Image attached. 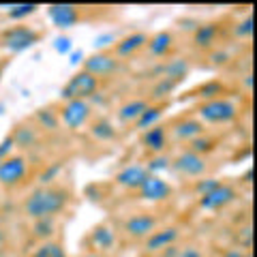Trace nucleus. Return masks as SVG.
I'll return each instance as SVG.
<instances>
[{
    "label": "nucleus",
    "instance_id": "obj_31",
    "mask_svg": "<svg viewBox=\"0 0 257 257\" xmlns=\"http://www.w3.org/2000/svg\"><path fill=\"white\" fill-rule=\"evenodd\" d=\"M144 165H146L148 174L161 176L163 172H170V167H172V155H170V152H161V155H152V157H148V161H146Z\"/></svg>",
    "mask_w": 257,
    "mask_h": 257
},
{
    "label": "nucleus",
    "instance_id": "obj_35",
    "mask_svg": "<svg viewBox=\"0 0 257 257\" xmlns=\"http://www.w3.org/2000/svg\"><path fill=\"white\" fill-rule=\"evenodd\" d=\"M52 47H54V52L58 54V56H69L71 52L75 50V47H73V39H71L69 35L56 37V39H54V43H52Z\"/></svg>",
    "mask_w": 257,
    "mask_h": 257
},
{
    "label": "nucleus",
    "instance_id": "obj_5",
    "mask_svg": "<svg viewBox=\"0 0 257 257\" xmlns=\"http://www.w3.org/2000/svg\"><path fill=\"white\" fill-rule=\"evenodd\" d=\"M56 111H58L60 124L67 126L69 131H79L94 118V107L90 101H62Z\"/></svg>",
    "mask_w": 257,
    "mask_h": 257
},
{
    "label": "nucleus",
    "instance_id": "obj_26",
    "mask_svg": "<svg viewBox=\"0 0 257 257\" xmlns=\"http://www.w3.org/2000/svg\"><path fill=\"white\" fill-rule=\"evenodd\" d=\"M88 133H90L94 140H99V142H111V140H116L118 128L111 124L107 118L99 116V118L90 120V124H88Z\"/></svg>",
    "mask_w": 257,
    "mask_h": 257
},
{
    "label": "nucleus",
    "instance_id": "obj_19",
    "mask_svg": "<svg viewBox=\"0 0 257 257\" xmlns=\"http://www.w3.org/2000/svg\"><path fill=\"white\" fill-rule=\"evenodd\" d=\"M189 71H191V64L187 58H182V56H170V58L157 62V67H152L150 73H152V79L167 77L180 84L189 75Z\"/></svg>",
    "mask_w": 257,
    "mask_h": 257
},
{
    "label": "nucleus",
    "instance_id": "obj_18",
    "mask_svg": "<svg viewBox=\"0 0 257 257\" xmlns=\"http://www.w3.org/2000/svg\"><path fill=\"white\" fill-rule=\"evenodd\" d=\"M116 242H118V234H116V229L111 227L109 223L94 225V227L88 231V236H86L88 251L96 253V255H101V253L109 251V248H114Z\"/></svg>",
    "mask_w": 257,
    "mask_h": 257
},
{
    "label": "nucleus",
    "instance_id": "obj_15",
    "mask_svg": "<svg viewBox=\"0 0 257 257\" xmlns=\"http://www.w3.org/2000/svg\"><path fill=\"white\" fill-rule=\"evenodd\" d=\"M146 43H148V32H144V30L128 32V35L120 37L118 41L111 45V50H109V52L114 54L120 62H124V60L135 58L138 54H142V52H144V47H146Z\"/></svg>",
    "mask_w": 257,
    "mask_h": 257
},
{
    "label": "nucleus",
    "instance_id": "obj_30",
    "mask_svg": "<svg viewBox=\"0 0 257 257\" xmlns=\"http://www.w3.org/2000/svg\"><path fill=\"white\" fill-rule=\"evenodd\" d=\"M39 9V5L35 3H20V5H7V18L22 24L26 18H30V15H35Z\"/></svg>",
    "mask_w": 257,
    "mask_h": 257
},
{
    "label": "nucleus",
    "instance_id": "obj_1",
    "mask_svg": "<svg viewBox=\"0 0 257 257\" xmlns=\"http://www.w3.org/2000/svg\"><path fill=\"white\" fill-rule=\"evenodd\" d=\"M69 197L71 193L60 184H45L28 193V197L22 204V210L30 221L56 219L67 208Z\"/></svg>",
    "mask_w": 257,
    "mask_h": 257
},
{
    "label": "nucleus",
    "instance_id": "obj_6",
    "mask_svg": "<svg viewBox=\"0 0 257 257\" xmlns=\"http://www.w3.org/2000/svg\"><path fill=\"white\" fill-rule=\"evenodd\" d=\"M208 167H210V163H208L206 157H199L195 152L182 148L180 152H176L172 157L170 172L182 176V178H204Z\"/></svg>",
    "mask_w": 257,
    "mask_h": 257
},
{
    "label": "nucleus",
    "instance_id": "obj_28",
    "mask_svg": "<svg viewBox=\"0 0 257 257\" xmlns=\"http://www.w3.org/2000/svg\"><path fill=\"white\" fill-rule=\"evenodd\" d=\"M229 30H231V37H234L236 41H240V43L251 41V37H253V13L248 11L244 18H240Z\"/></svg>",
    "mask_w": 257,
    "mask_h": 257
},
{
    "label": "nucleus",
    "instance_id": "obj_41",
    "mask_svg": "<svg viewBox=\"0 0 257 257\" xmlns=\"http://www.w3.org/2000/svg\"><path fill=\"white\" fill-rule=\"evenodd\" d=\"M178 253H180V244H174L170 248H165V251H161L159 255L161 257H178Z\"/></svg>",
    "mask_w": 257,
    "mask_h": 257
},
{
    "label": "nucleus",
    "instance_id": "obj_23",
    "mask_svg": "<svg viewBox=\"0 0 257 257\" xmlns=\"http://www.w3.org/2000/svg\"><path fill=\"white\" fill-rule=\"evenodd\" d=\"M150 105V101L146 96H131L124 103H120V107L116 109V120L120 124H131L140 118V114Z\"/></svg>",
    "mask_w": 257,
    "mask_h": 257
},
{
    "label": "nucleus",
    "instance_id": "obj_14",
    "mask_svg": "<svg viewBox=\"0 0 257 257\" xmlns=\"http://www.w3.org/2000/svg\"><path fill=\"white\" fill-rule=\"evenodd\" d=\"M159 227V219L152 212H133L122 223V234L131 240H146Z\"/></svg>",
    "mask_w": 257,
    "mask_h": 257
},
{
    "label": "nucleus",
    "instance_id": "obj_29",
    "mask_svg": "<svg viewBox=\"0 0 257 257\" xmlns=\"http://www.w3.org/2000/svg\"><path fill=\"white\" fill-rule=\"evenodd\" d=\"M32 257H69L67 248L60 240H45V242H39V246L35 248Z\"/></svg>",
    "mask_w": 257,
    "mask_h": 257
},
{
    "label": "nucleus",
    "instance_id": "obj_36",
    "mask_svg": "<svg viewBox=\"0 0 257 257\" xmlns=\"http://www.w3.org/2000/svg\"><path fill=\"white\" fill-rule=\"evenodd\" d=\"M60 170H62V163H52V165H47L45 167V172L39 176V182H41V187H45V184H54V180L58 178V174H60Z\"/></svg>",
    "mask_w": 257,
    "mask_h": 257
},
{
    "label": "nucleus",
    "instance_id": "obj_12",
    "mask_svg": "<svg viewBox=\"0 0 257 257\" xmlns=\"http://www.w3.org/2000/svg\"><path fill=\"white\" fill-rule=\"evenodd\" d=\"M47 20L52 22V26L58 30H69L75 28L79 22L84 20V9L77 5H69V3H54L45 7Z\"/></svg>",
    "mask_w": 257,
    "mask_h": 257
},
{
    "label": "nucleus",
    "instance_id": "obj_17",
    "mask_svg": "<svg viewBox=\"0 0 257 257\" xmlns=\"http://www.w3.org/2000/svg\"><path fill=\"white\" fill-rule=\"evenodd\" d=\"M176 47V32L174 30H159L155 35H148V43L144 47V52L150 60L161 62L170 58Z\"/></svg>",
    "mask_w": 257,
    "mask_h": 257
},
{
    "label": "nucleus",
    "instance_id": "obj_11",
    "mask_svg": "<svg viewBox=\"0 0 257 257\" xmlns=\"http://www.w3.org/2000/svg\"><path fill=\"white\" fill-rule=\"evenodd\" d=\"M28 159L24 155L13 152L0 163V187L3 189H15L28 178Z\"/></svg>",
    "mask_w": 257,
    "mask_h": 257
},
{
    "label": "nucleus",
    "instance_id": "obj_37",
    "mask_svg": "<svg viewBox=\"0 0 257 257\" xmlns=\"http://www.w3.org/2000/svg\"><path fill=\"white\" fill-rule=\"evenodd\" d=\"M15 138H13V133L9 135H5L3 140H0V159H7V157H11L13 152H15Z\"/></svg>",
    "mask_w": 257,
    "mask_h": 257
},
{
    "label": "nucleus",
    "instance_id": "obj_34",
    "mask_svg": "<svg viewBox=\"0 0 257 257\" xmlns=\"http://www.w3.org/2000/svg\"><path fill=\"white\" fill-rule=\"evenodd\" d=\"M219 182H221V178H214V176H204V178L195 180V184H193V191H195L197 197H202V195H206L208 191H212Z\"/></svg>",
    "mask_w": 257,
    "mask_h": 257
},
{
    "label": "nucleus",
    "instance_id": "obj_10",
    "mask_svg": "<svg viewBox=\"0 0 257 257\" xmlns=\"http://www.w3.org/2000/svg\"><path fill=\"white\" fill-rule=\"evenodd\" d=\"M135 195H138V199L148 202V204H165L174 197V187L163 178V176L148 174L146 180H144L140 184V189L135 191Z\"/></svg>",
    "mask_w": 257,
    "mask_h": 257
},
{
    "label": "nucleus",
    "instance_id": "obj_16",
    "mask_svg": "<svg viewBox=\"0 0 257 257\" xmlns=\"http://www.w3.org/2000/svg\"><path fill=\"white\" fill-rule=\"evenodd\" d=\"M180 236H182V231H180L178 225H165V227H157L146 240H144V251L150 253V255H159L161 251H165V248L178 244Z\"/></svg>",
    "mask_w": 257,
    "mask_h": 257
},
{
    "label": "nucleus",
    "instance_id": "obj_33",
    "mask_svg": "<svg viewBox=\"0 0 257 257\" xmlns=\"http://www.w3.org/2000/svg\"><path fill=\"white\" fill-rule=\"evenodd\" d=\"M206 58H208V67H225L231 58H229V54H227V47H223V45H219V47H214V50H210L206 54Z\"/></svg>",
    "mask_w": 257,
    "mask_h": 257
},
{
    "label": "nucleus",
    "instance_id": "obj_44",
    "mask_svg": "<svg viewBox=\"0 0 257 257\" xmlns=\"http://www.w3.org/2000/svg\"><path fill=\"white\" fill-rule=\"evenodd\" d=\"M3 161H5V159H0V163H3Z\"/></svg>",
    "mask_w": 257,
    "mask_h": 257
},
{
    "label": "nucleus",
    "instance_id": "obj_32",
    "mask_svg": "<svg viewBox=\"0 0 257 257\" xmlns=\"http://www.w3.org/2000/svg\"><path fill=\"white\" fill-rule=\"evenodd\" d=\"M37 124L39 128H45V131H54L56 126L60 124V118H58V111L45 107V109H39L37 111Z\"/></svg>",
    "mask_w": 257,
    "mask_h": 257
},
{
    "label": "nucleus",
    "instance_id": "obj_38",
    "mask_svg": "<svg viewBox=\"0 0 257 257\" xmlns=\"http://www.w3.org/2000/svg\"><path fill=\"white\" fill-rule=\"evenodd\" d=\"M178 257H206V253L197 244H187V246H180Z\"/></svg>",
    "mask_w": 257,
    "mask_h": 257
},
{
    "label": "nucleus",
    "instance_id": "obj_24",
    "mask_svg": "<svg viewBox=\"0 0 257 257\" xmlns=\"http://www.w3.org/2000/svg\"><path fill=\"white\" fill-rule=\"evenodd\" d=\"M167 107H170V103H150V105L140 114V118L133 122V128L142 133V131H146V128L159 124L161 118L165 116Z\"/></svg>",
    "mask_w": 257,
    "mask_h": 257
},
{
    "label": "nucleus",
    "instance_id": "obj_27",
    "mask_svg": "<svg viewBox=\"0 0 257 257\" xmlns=\"http://www.w3.org/2000/svg\"><path fill=\"white\" fill-rule=\"evenodd\" d=\"M184 148L195 152V155H199V157L208 159L212 152H216V148H219V140L212 138V135H208V133H204V135H199V138H195L193 142H189Z\"/></svg>",
    "mask_w": 257,
    "mask_h": 257
},
{
    "label": "nucleus",
    "instance_id": "obj_4",
    "mask_svg": "<svg viewBox=\"0 0 257 257\" xmlns=\"http://www.w3.org/2000/svg\"><path fill=\"white\" fill-rule=\"evenodd\" d=\"M99 88H101L99 79L92 77L90 73H86L84 69H77L60 88V103L62 101H90L99 92Z\"/></svg>",
    "mask_w": 257,
    "mask_h": 257
},
{
    "label": "nucleus",
    "instance_id": "obj_42",
    "mask_svg": "<svg viewBox=\"0 0 257 257\" xmlns=\"http://www.w3.org/2000/svg\"><path fill=\"white\" fill-rule=\"evenodd\" d=\"M5 69H7V60L0 62V79H3V75H5Z\"/></svg>",
    "mask_w": 257,
    "mask_h": 257
},
{
    "label": "nucleus",
    "instance_id": "obj_39",
    "mask_svg": "<svg viewBox=\"0 0 257 257\" xmlns=\"http://www.w3.org/2000/svg\"><path fill=\"white\" fill-rule=\"evenodd\" d=\"M251 251H244V248H238V246H227L219 257H246Z\"/></svg>",
    "mask_w": 257,
    "mask_h": 257
},
{
    "label": "nucleus",
    "instance_id": "obj_8",
    "mask_svg": "<svg viewBox=\"0 0 257 257\" xmlns=\"http://www.w3.org/2000/svg\"><path fill=\"white\" fill-rule=\"evenodd\" d=\"M238 199V189L231 182H219L212 191H208L206 195L197 197V206L204 212H219L225 210L227 206H231Z\"/></svg>",
    "mask_w": 257,
    "mask_h": 257
},
{
    "label": "nucleus",
    "instance_id": "obj_43",
    "mask_svg": "<svg viewBox=\"0 0 257 257\" xmlns=\"http://www.w3.org/2000/svg\"><path fill=\"white\" fill-rule=\"evenodd\" d=\"M79 257H101V255H96V253H90V251H86V253H82Z\"/></svg>",
    "mask_w": 257,
    "mask_h": 257
},
{
    "label": "nucleus",
    "instance_id": "obj_21",
    "mask_svg": "<svg viewBox=\"0 0 257 257\" xmlns=\"http://www.w3.org/2000/svg\"><path fill=\"white\" fill-rule=\"evenodd\" d=\"M146 176H148V170L144 163H128L114 176V184L126 193H135L140 189V184L146 180Z\"/></svg>",
    "mask_w": 257,
    "mask_h": 257
},
{
    "label": "nucleus",
    "instance_id": "obj_22",
    "mask_svg": "<svg viewBox=\"0 0 257 257\" xmlns=\"http://www.w3.org/2000/svg\"><path fill=\"white\" fill-rule=\"evenodd\" d=\"M187 94H189V99H195L197 103H202V101L219 99V96H227L229 94V86L225 84L223 79L212 77V79H208V82H202V84H197L195 88H191Z\"/></svg>",
    "mask_w": 257,
    "mask_h": 257
},
{
    "label": "nucleus",
    "instance_id": "obj_25",
    "mask_svg": "<svg viewBox=\"0 0 257 257\" xmlns=\"http://www.w3.org/2000/svg\"><path fill=\"white\" fill-rule=\"evenodd\" d=\"M176 88H178V82H174V79H167V77H159V79L152 82L146 99L150 103H170L172 94L176 92Z\"/></svg>",
    "mask_w": 257,
    "mask_h": 257
},
{
    "label": "nucleus",
    "instance_id": "obj_20",
    "mask_svg": "<svg viewBox=\"0 0 257 257\" xmlns=\"http://www.w3.org/2000/svg\"><path fill=\"white\" fill-rule=\"evenodd\" d=\"M140 144L150 157L152 155H161V152H167V148H170V133H167V124L159 122L155 126L146 128V131H142L140 133Z\"/></svg>",
    "mask_w": 257,
    "mask_h": 257
},
{
    "label": "nucleus",
    "instance_id": "obj_40",
    "mask_svg": "<svg viewBox=\"0 0 257 257\" xmlns=\"http://www.w3.org/2000/svg\"><path fill=\"white\" fill-rule=\"evenodd\" d=\"M84 58H86V54L82 52V50H73L69 54V62L73 64V67H79L82 69V62H84Z\"/></svg>",
    "mask_w": 257,
    "mask_h": 257
},
{
    "label": "nucleus",
    "instance_id": "obj_13",
    "mask_svg": "<svg viewBox=\"0 0 257 257\" xmlns=\"http://www.w3.org/2000/svg\"><path fill=\"white\" fill-rule=\"evenodd\" d=\"M221 35H223V26L221 22H202L197 24L195 28H193V35H191V45L193 50L197 52H204L208 54L210 50H214V47H219L221 43Z\"/></svg>",
    "mask_w": 257,
    "mask_h": 257
},
{
    "label": "nucleus",
    "instance_id": "obj_3",
    "mask_svg": "<svg viewBox=\"0 0 257 257\" xmlns=\"http://www.w3.org/2000/svg\"><path fill=\"white\" fill-rule=\"evenodd\" d=\"M43 32L28 26V24H15L0 32V50L9 52V54H22L35 47L37 43H41Z\"/></svg>",
    "mask_w": 257,
    "mask_h": 257
},
{
    "label": "nucleus",
    "instance_id": "obj_7",
    "mask_svg": "<svg viewBox=\"0 0 257 257\" xmlns=\"http://www.w3.org/2000/svg\"><path fill=\"white\" fill-rule=\"evenodd\" d=\"M167 133H170V142L187 146L189 142H193L195 138L206 133V126L193 114H182V116H176L172 122L167 124Z\"/></svg>",
    "mask_w": 257,
    "mask_h": 257
},
{
    "label": "nucleus",
    "instance_id": "obj_2",
    "mask_svg": "<svg viewBox=\"0 0 257 257\" xmlns=\"http://www.w3.org/2000/svg\"><path fill=\"white\" fill-rule=\"evenodd\" d=\"M240 105L231 99V96H219V99H210V101H202L197 103L193 109L195 116L204 126H223V124H231L240 118Z\"/></svg>",
    "mask_w": 257,
    "mask_h": 257
},
{
    "label": "nucleus",
    "instance_id": "obj_9",
    "mask_svg": "<svg viewBox=\"0 0 257 257\" xmlns=\"http://www.w3.org/2000/svg\"><path fill=\"white\" fill-rule=\"evenodd\" d=\"M120 64L122 62H120L109 50H99V52H94L90 56H86L84 62H82V69L101 82V79H107L111 75H116L120 71Z\"/></svg>",
    "mask_w": 257,
    "mask_h": 257
}]
</instances>
